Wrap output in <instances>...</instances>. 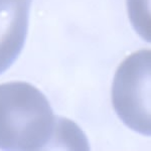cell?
<instances>
[{
  "label": "cell",
  "mask_w": 151,
  "mask_h": 151,
  "mask_svg": "<svg viewBox=\"0 0 151 151\" xmlns=\"http://www.w3.org/2000/svg\"><path fill=\"white\" fill-rule=\"evenodd\" d=\"M112 102L125 125L150 135V50L128 57L118 68L112 89Z\"/></svg>",
  "instance_id": "2"
},
{
  "label": "cell",
  "mask_w": 151,
  "mask_h": 151,
  "mask_svg": "<svg viewBox=\"0 0 151 151\" xmlns=\"http://www.w3.org/2000/svg\"><path fill=\"white\" fill-rule=\"evenodd\" d=\"M31 0H0V75L17 60L25 42Z\"/></svg>",
  "instance_id": "3"
},
{
  "label": "cell",
  "mask_w": 151,
  "mask_h": 151,
  "mask_svg": "<svg viewBox=\"0 0 151 151\" xmlns=\"http://www.w3.org/2000/svg\"><path fill=\"white\" fill-rule=\"evenodd\" d=\"M79 128L55 117L45 96L24 82L0 85V150L38 151L50 146L82 145Z\"/></svg>",
  "instance_id": "1"
}]
</instances>
